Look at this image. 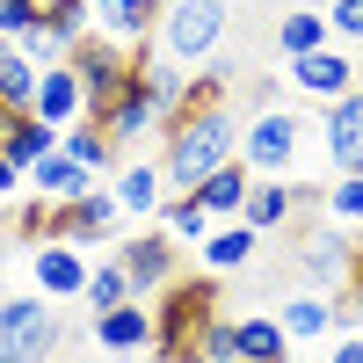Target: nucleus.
<instances>
[{
    "instance_id": "obj_1",
    "label": "nucleus",
    "mask_w": 363,
    "mask_h": 363,
    "mask_svg": "<svg viewBox=\"0 0 363 363\" xmlns=\"http://www.w3.org/2000/svg\"><path fill=\"white\" fill-rule=\"evenodd\" d=\"M225 160H240V116H233V102L182 109L174 124L160 131V174H167V189H196V182L218 174Z\"/></svg>"
},
{
    "instance_id": "obj_2",
    "label": "nucleus",
    "mask_w": 363,
    "mask_h": 363,
    "mask_svg": "<svg viewBox=\"0 0 363 363\" xmlns=\"http://www.w3.org/2000/svg\"><path fill=\"white\" fill-rule=\"evenodd\" d=\"M211 313H218V277H174V284L153 298V363L189 356Z\"/></svg>"
},
{
    "instance_id": "obj_3",
    "label": "nucleus",
    "mask_w": 363,
    "mask_h": 363,
    "mask_svg": "<svg viewBox=\"0 0 363 363\" xmlns=\"http://www.w3.org/2000/svg\"><path fill=\"white\" fill-rule=\"evenodd\" d=\"M320 124L306 109H284V102H262L247 124H240V160H247L255 174H284L291 182V167H298V153H306V138H313Z\"/></svg>"
},
{
    "instance_id": "obj_4",
    "label": "nucleus",
    "mask_w": 363,
    "mask_h": 363,
    "mask_svg": "<svg viewBox=\"0 0 363 363\" xmlns=\"http://www.w3.org/2000/svg\"><path fill=\"white\" fill-rule=\"evenodd\" d=\"M58 349H66V320L51 298H0V363H58Z\"/></svg>"
},
{
    "instance_id": "obj_5",
    "label": "nucleus",
    "mask_w": 363,
    "mask_h": 363,
    "mask_svg": "<svg viewBox=\"0 0 363 363\" xmlns=\"http://www.w3.org/2000/svg\"><path fill=\"white\" fill-rule=\"evenodd\" d=\"M225 44V0H167L160 8V58H174L182 73L211 66Z\"/></svg>"
},
{
    "instance_id": "obj_6",
    "label": "nucleus",
    "mask_w": 363,
    "mask_h": 363,
    "mask_svg": "<svg viewBox=\"0 0 363 363\" xmlns=\"http://www.w3.org/2000/svg\"><path fill=\"white\" fill-rule=\"evenodd\" d=\"M66 66L80 80V95H87V124H102L109 102L124 95V80H131V44H109V37H80L66 51Z\"/></svg>"
},
{
    "instance_id": "obj_7",
    "label": "nucleus",
    "mask_w": 363,
    "mask_h": 363,
    "mask_svg": "<svg viewBox=\"0 0 363 363\" xmlns=\"http://www.w3.org/2000/svg\"><path fill=\"white\" fill-rule=\"evenodd\" d=\"M356 225H313L306 240H298V277H306V291H320V298H342V284H349V269H356Z\"/></svg>"
},
{
    "instance_id": "obj_8",
    "label": "nucleus",
    "mask_w": 363,
    "mask_h": 363,
    "mask_svg": "<svg viewBox=\"0 0 363 363\" xmlns=\"http://www.w3.org/2000/svg\"><path fill=\"white\" fill-rule=\"evenodd\" d=\"M116 262H124V277H131V298H145V306H153V298L182 277V240H167L160 225H145V233H124L116 240Z\"/></svg>"
},
{
    "instance_id": "obj_9",
    "label": "nucleus",
    "mask_w": 363,
    "mask_h": 363,
    "mask_svg": "<svg viewBox=\"0 0 363 363\" xmlns=\"http://www.w3.org/2000/svg\"><path fill=\"white\" fill-rule=\"evenodd\" d=\"M116 225H124V203H116L109 182H95L73 203H51V240H73V247H109Z\"/></svg>"
},
{
    "instance_id": "obj_10",
    "label": "nucleus",
    "mask_w": 363,
    "mask_h": 363,
    "mask_svg": "<svg viewBox=\"0 0 363 363\" xmlns=\"http://www.w3.org/2000/svg\"><path fill=\"white\" fill-rule=\"evenodd\" d=\"M291 87H298V95H306V102H342L349 95V87H363V66H356V51L349 44H320V51H306V58H291Z\"/></svg>"
},
{
    "instance_id": "obj_11",
    "label": "nucleus",
    "mask_w": 363,
    "mask_h": 363,
    "mask_svg": "<svg viewBox=\"0 0 363 363\" xmlns=\"http://www.w3.org/2000/svg\"><path fill=\"white\" fill-rule=\"evenodd\" d=\"M306 203H320V189H306V182H284V174H255L247 203H240V225H255V233L269 240V233H284Z\"/></svg>"
},
{
    "instance_id": "obj_12",
    "label": "nucleus",
    "mask_w": 363,
    "mask_h": 363,
    "mask_svg": "<svg viewBox=\"0 0 363 363\" xmlns=\"http://www.w3.org/2000/svg\"><path fill=\"white\" fill-rule=\"evenodd\" d=\"M87 247H73V240H44V247H29V284H37V298H51V306H66V298L87 291Z\"/></svg>"
},
{
    "instance_id": "obj_13",
    "label": "nucleus",
    "mask_w": 363,
    "mask_h": 363,
    "mask_svg": "<svg viewBox=\"0 0 363 363\" xmlns=\"http://www.w3.org/2000/svg\"><path fill=\"white\" fill-rule=\"evenodd\" d=\"M320 153L335 174H363V87L320 109Z\"/></svg>"
},
{
    "instance_id": "obj_14",
    "label": "nucleus",
    "mask_w": 363,
    "mask_h": 363,
    "mask_svg": "<svg viewBox=\"0 0 363 363\" xmlns=\"http://www.w3.org/2000/svg\"><path fill=\"white\" fill-rule=\"evenodd\" d=\"M102 131H109V145H116V153H124V145H138L145 131H160V102H153V87H145L138 58H131L124 95H116V102H109V116H102Z\"/></svg>"
},
{
    "instance_id": "obj_15",
    "label": "nucleus",
    "mask_w": 363,
    "mask_h": 363,
    "mask_svg": "<svg viewBox=\"0 0 363 363\" xmlns=\"http://www.w3.org/2000/svg\"><path fill=\"white\" fill-rule=\"evenodd\" d=\"M87 342H95L102 356H153V306H145V298H131V306L87 320Z\"/></svg>"
},
{
    "instance_id": "obj_16",
    "label": "nucleus",
    "mask_w": 363,
    "mask_h": 363,
    "mask_svg": "<svg viewBox=\"0 0 363 363\" xmlns=\"http://www.w3.org/2000/svg\"><path fill=\"white\" fill-rule=\"evenodd\" d=\"M109 189H116V203H124V218H160L167 174H160V160H116Z\"/></svg>"
},
{
    "instance_id": "obj_17",
    "label": "nucleus",
    "mask_w": 363,
    "mask_h": 363,
    "mask_svg": "<svg viewBox=\"0 0 363 363\" xmlns=\"http://www.w3.org/2000/svg\"><path fill=\"white\" fill-rule=\"evenodd\" d=\"M29 116H44L51 131H66V124L87 116V95H80L73 66H44V73H37V102H29Z\"/></svg>"
},
{
    "instance_id": "obj_18",
    "label": "nucleus",
    "mask_w": 363,
    "mask_h": 363,
    "mask_svg": "<svg viewBox=\"0 0 363 363\" xmlns=\"http://www.w3.org/2000/svg\"><path fill=\"white\" fill-rule=\"evenodd\" d=\"M95 8V37L109 44H145L160 29V0H87Z\"/></svg>"
},
{
    "instance_id": "obj_19",
    "label": "nucleus",
    "mask_w": 363,
    "mask_h": 363,
    "mask_svg": "<svg viewBox=\"0 0 363 363\" xmlns=\"http://www.w3.org/2000/svg\"><path fill=\"white\" fill-rule=\"evenodd\" d=\"M277 327H284L291 342H327V335L342 327V306H335V298H320V291H291L284 306H277Z\"/></svg>"
},
{
    "instance_id": "obj_20",
    "label": "nucleus",
    "mask_w": 363,
    "mask_h": 363,
    "mask_svg": "<svg viewBox=\"0 0 363 363\" xmlns=\"http://www.w3.org/2000/svg\"><path fill=\"white\" fill-rule=\"evenodd\" d=\"M247 189H255V167H247V160H225L218 174H203V182H196L189 196H196V203L211 211V218L225 225V218H240V203H247Z\"/></svg>"
},
{
    "instance_id": "obj_21",
    "label": "nucleus",
    "mask_w": 363,
    "mask_h": 363,
    "mask_svg": "<svg viewBox=\"0 0 363 363\" xmlns=\"http://www.w3.org/2000/svg\"><path fill=\"white\" fill-rule=\"evenodd\" d=\"M255 255H262V233L240 225V218H225V225L203 233V269H211V277H233V269H247Z\"/></svg>"
},
{
    "instance_id": "obj_22",
    "label": "nucleus",
    "mask_w": 363,
    "mask_h": 363,
    "mask_svg": "<svg viewBox=\"0 0 363 363\" xmlns=\"http://www.w3.org/2000/svg\"><path fill=\"white\" fill-rule=\"evenodd\" d=\"M87 189H95V174H87L73 153H51V160L29 167V196H44V203H73V196H87Z\"/></svg>"
},
{
    "instance_id": "obj_23",
    "label": "nucleus",
    "mask_w": 363,
    "mask_h": 363,
    "mask_svg": "<svg viewBox=\"0 0 363 363\" xmlns=\"http://www.w3.org/2000/svg\"><path fill=\"white\" fill-rule=\"evenodd\" d=\"M58 153H73L87 174H116V160H124V153H116V145H109V131L102 124H87V116H80V124H66V131H58Z\"/></svg>"
},
{
    "instance_id": "obj_24",
    "label": "nucleus",
    "mask_w": 363,
    "mask_h": 363,
    "mask_svg": "<svg viewBox=\"0 0 363 363\" xmlns=\"http://www.w3.org/2000/svg\"><path fill=\"white\" fill-rule=\"evenodd\" d=\"M320 44H335V29H327L320 8H291V15L277 22V58H284V66H291V58H306V51H320Z\"/></svg>"
},
{
    "instance_id": "obj_25",
    "label": "nucleus",
    "mask_w": 363,
    "mask_h": 363,
    "mask_svg": "<svg viewBox=\"0 0 363 363\" xmlns=\"http://www.w3.org/2000/svg\"><path fill=\"white\" fill-rule=\"evenodd\" d=\"M211 225H218V218H211L189 189H167V203H160V233H167V240H182V247H203Z\"/></svg>"
},
{
    "instance_id": "obj_26",
    "label": "nucleus",
    "mask_w": 363,
    "mask_h": 363,
    "mask_svg": "<svg viewBox=\"0 0 363 363\" xmlns=\"http://www.w3.org/2000/svg\"><path fill=\"white\" fill-rule=\"evenodd\" d=\"M240 363H291V335L277 327V313L240 320Z\"/></svg>"
},
{
    "instance_id": "obj_27",
    "label": "nucleus",
    "mask_w": 363,
    "mask_h": 363,
    "mask_svg": "<svg viewBox=\"0 0 363 363\" xmlns=\"http://www.w3.org/2000/svg\"><path fill=\"white\" fill-rule=\"evenodd\" d=\"M80 306H87V320H102V313H116V306H131V277H124V262H95L87 269V291H80Z\"/></svg>"
},
{
    "instance_id": "obj_28",
    "label": "nucleus",
    "mask_w": 363,
    "mask_h": 363,
    "mask_svg": "<svg viewBox=\"0 0 363 363\" xmlns=\"http://www.w3.org/2000/svg\"><path fill=\"white\" fill-rule=\"evenodd\" d=\"M0 153H8V160H15L22 174H29L37 160H51V153H58V131L44 124V116H15V131L0 138Z\"/></svg>"
},
{
    "instance_id": "obj_29",
    "label": "nucleus",
    "mask_w": 363,
    "mask_h": 363,
    "mask_svg": "<svg viewBox=\"0 0 363 363\" xmlns=\"http://www.w3.org/2000/svg\"><path fill=\"white\" fill-rule=\"evenodd\" d=\"M44 29L73 51L80 37H95V8H87V0H44Z\"/></svg>"
},
{
    "instance_id": "obj_30",
    "label": "nucleus",
    "mask_w": 363,
    "mask_h": 363,
    "mask_svg": "<svg viewBox=\"0 0 363 363\" xmlns=\"http://www.w3.org/2000/svg\"><path fill=\"white\" fill-rule=\"evenodd\" d=\"M320 203H327V218H335V225H363V174H335Z\"/></svg>"
},
{
    "instance_id": "obj_31",
    "label": "nucleus",
    "mask_w": 363,
    "mask_h": 363,
    "mask_svg": "<svg viewBox=\"0 0 363 363\" xmlns=\"http://www.w3.org/2000/svg\"><path fill=\"white\" fill-rule=\"evenodd\" d=\"M196 356H211V363H240V320L211 313V320H203V335H196Z\"/></svg>"
},
{
    "instance_id": "obj_32",
    "label": "nucleus",
    "mask_w": 363,
    "mask_h": 363,
    "mask_svg": "<svg viewBox=\"0 0 363 363\" xmlns=\"http://www.w3.org/2000/svg\"><path fill=\"white\" fill-rule=\"evenodd\" d=\"M327 29H335V44H349V51H363V0H327Z\"/></svg>"
},
{
    "instance_id": "obj_33",
    "label": "nucleus",
    "mask_w": 363,
    "mask_h": 363,
    "mask_svg": "<svg viewBox=\"0 0 363 363\" xmlns=\"http://www.w3.org/2000/svg\"><path fill=\"white\" fill-rule=\"evenodd\" d=\"M218 102H225V73L218 66H196L189 87H182V109H218Z\"/></svg>"
},
{
    "instance_id": "obj_34",
    "label": "nucleus",
    "mask_w": 363,
    "mask_h": 363,
    "mask_svg": "<svg viewBox=\"0 0 363 363\" xmlns=\"http://www.w3.org/2000/svg\"><path fill=\"white\" fill-rule=\"evenodd\" d=\"M44 22V0H0V37H29V29H37Z\"/></svg>"
},
{
    "instance_id": "obj_35",
    "label": "nucleus",
    "mask_w": 363,
    "mask_h": 363,
    "mask_svg": "<svg viewBox=\"0 0 363 363\" xmlns=\"http://www.w3.org/2000/svg\"><path fill=\"white\" fill-rule=\"evenodd\" d=\"M342 327H363V247H356V269H349V284H342Z\"/></svg>"
},
{
    "instance_id": "obj_36",
    "label": "nucleus",
    "mask_w": 363,
    "mask_h": 363,
    "mask_svg": "<svg viewBox=\"0 0 363 363\" xmlns=\"http://www.w3.org/2000/svg\"><path fill=\"white\" fill-rule=\"evenodd\" d=\"M22 189H29V174H22V167H15L8 153H0V203H15Z\"/></svg>"
},
{
    "instance_id": "obj_37",
    "label": "nucleus",
    "mask_w": 363,
    "mask_h": 363,
    "mask_svg": "<svg viewBox=\"0 0 363 363\" xmlns=\"http://www.w3.org/2000/svg\"><path fill=\"white\" fill-rule=\"evenodd\" d=\"M327 363H363V335H342V342H335V356H327Z\"/></svg>"
},
{
    "instance_id": "obj_38",
    "label": "nucleus",
    "mask_w": 363,
    "mask_h": 363,
    "mask_svg": "<svg viewBox=\"0 0 363 363\" xmlns=\"http://www.w3.org/2000/svg\"><path fill=\"white\" fill-rule=\"evenodd\" d=\"M8 131H15V109H0V138H8Z\"/></svg>"
},
{
    "instance_id": "obj_39",
    "label": "nucleus",
    "mask_w": 363,
    "mask_h": 363,
    "mask_svg": "<svg viewBox=\"0 0 363 363\" xmlns=\"http://www.w3.org/2000/svg\"><path fill=\"white\" fill-rule=\"evenodd\" d=\"M0 233H15V211H8V203H0Z\"/></svg>"
},
{
    "instance_id": "obj_40",
    "label": "nucleus",
    "mask_w": 363,
    "mask_h": 363,
    "mask_svg": "<svg viewBox=\"0 0 363 363\" xmlns=\"http://www.w3.org/2000/svg\"><path fill=\"white\" fill-rule=\"evenodd\" d=\"M174 363H211V356H196V349H189V356H174Z\"/></svg>"
},
{
    "instance_id": "obj_41",
    "label": "nucleus",
    "mask_w": 363,
    "mask_h": 363,
    "mask_svg": "<svg viewBox=\"0 0 363 363\" xmlns=\"http://www.w3.org/2000/svg\"><path fill=\"white\" fill-rule=\"evenodd\" d=\"M66 363H95V356H66Z\"/></svg>"
},
{
    "instance_id": "obj_42",
    "label": "nucleus",
    "mask_w": 363,
    "mask_h": 363,
    "mask_svg": "<svg viewBox=\"0 0 363 363\" xmlns=\"http://www.w3.org/2000/svg\"><path fill=\"white\" fill-rule=\"evenodd\" d=\"M138 363H153V356H138Z\"/></svg>"
},
{
    "instance_id": "obj_43",
    "label": "nucleus",
    "mask_w": 363,
    "mask_h": 363,
    "mask_svg": "<svg viewBox=\"0 0 363 363\" xmlns=\"http://www.w3.org/2000/svg\"><path fill=\"white\" fill-rule=\"evenodd\" d=\"M0 44H8V37H0Z\"/></svg>"
}]
</instances>
